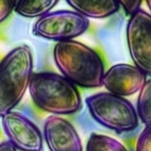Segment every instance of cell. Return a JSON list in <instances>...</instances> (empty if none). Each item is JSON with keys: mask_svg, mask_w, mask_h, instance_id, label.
Returning a JSON list of instances; mask_svg holds the SVG:
<instances>
[{"mask_svg": "<svg viewBox=\"0 0 151 151\" xmlns=\"http://www.w3.org/2000/svg\"><path fill=\"white\" fill-rule=\"evenodd\" d=\"M127 42L136 67L151 76V15L140 10L130 17L127 25Z\"/></svg>", "mask_w": 151, "mask_h": 151, "instance_id": "cell-6", "label": "cell"}, {"mask_svg": "<svg viewBox=\"0 0 151 151\" xmlns=\"http://www.w3.org/2000/svg\"><path fill=\"white\" fill-rule=\"evenodd\" d=\"M16 1H2L0 0V24L4 22L14 11Z\"/></svg>", "mask_w": 151, "mask_h": 151, "instance_id": "cell-16", "label": "cell"}, {"mask_svg": "<svg viewBox=\"0 0 151 151\" xmlns=\"http://www.w3.org/2000/svg\"><path fill=\"white\" fill-rule=\"evenodd\" d=\"M58 4V0H19L16 1L14 11L25 18H41Z\"/></svg>", "mask_w": 151, "mask_h": 151, "instance_id": "cell-11", "label": "cell"}, {"mask_svg": "<svg viewBox=\"0 0 151 151\" xmlns=\"http://www.w3.org/2000/svg\"><path fill=\"white\" fill-rule=\"evenodd\" d=\"M66 4L88 19L111 17L120 8L119 2L113 0H67Z\"/></svg>", "mask_w": 151, "mask_h": 151, "instance_id": "cell-10", "label": "cell"}, {"mask_svg": "<svg viewBox=\"0 0 151 151\" xmlns=\"http://www.w3.org/2000/svg\"><path fill=\"white\" fill-rule=\"evenodd\" d=\"M53 59L60 74L74 86L85 88L102 87L105 73L104 62L88 45L75 40L57 42Z\"/></svg>", "mask_w": 151, "mask_h": 151, "instance_id": "cell-1", "label": "cell"}, {"mask_svg": "<svg viewBox=\"0 0 151 151\" xmlns=\"http://www.w3.org/2000/svg\"><path fill=\"white\" fill-rule=\"evenodd\" d=\"M28 92L37 108L53 116L74 114L82 107L77 87L57 73H34Z\"/></svg>", "mask_w": 151, "mask_h": 151, "instance_id": "cell-2", "label": "cell"}, {"mask_svg": "<svg viewBox=\"0 0 151 151\" xmlns=\"http://www.w3.org/2000/svg\"><path fill=\"white\" fill-rule=\"evenodd\" d=\"M135 109L139 120L145 126H151V76L139 92Z\"/></svg>", "mask_w": 151, "mask_h": 151, "instance_id": "cell-13", "label": "cell"}, {"mask_svg": "<svg viewBox=\"0 0 151 151\" xmlns=\"http://www.w3.org/2000/svg\"><path fill=\"white\" fill-rule=\"evenodd\" d=\"M0 151H17V150L9 142H4L0 143Z\"/></svg>", "mask_w": 151, "mask_h": 151, "instance_id": "cell-17", "label": "cell"}, {"mask_svg": "<svg viewBox=\"0 0 151 151\" xmlns=\"http://www.w3.org/2000/svg\"><path fill=\"white\" fill-rule=\"evenodd\" d=\"M120 8H123L125 12L129 15L130 17L133 16L134 13H136L138 11L141 10V6L142 2V1H130V0H124V1H119Z\"/></svg>", "mask_w": 151, "mask_h": 151, "instance_id": "cell-15", "label": "cell"}, {"mask_svg": "<svg viewBox=\"0 0 151 151\" xmlns=\"http://www.w3.org/2000/svg\"><path fill=\"white\" fill-rule=\"evenodd\" d=\"M146 4H147V6H148L149 10H150V14L151 15V0L146 1Z\"/></svg>", "mask_w": 151, "mask_h": 151, "instance_id": "cell-18", "label": "cell"}, {"mask_svg": "<svg viewBox=\"0 0 151 151\" xmlns=\"http://www.w3.org/2000/svg\"><path fill=\"white\" fill-rule=\"evenodd\" d=\"M30 47L22 44L8 52L0 62V118L14 111L21 102L34 74Z\"/></svg>", "mask_w": 151, "mask_h": 151, "instance_id": "cell-3", "label": "cell"}, {"mask_svg": "<svg viewBox=\"0 0 151 151\" xmlns=\"http://www.w3.org/2000/svg\"><path fill=\"white\" fill-rule=\"evenodd\" d=\"M86 105L98 124L118 134L132 132L139 126L136 109L126 97L101 92L88 96Z\"/></svg>", "mask_w": 151, "mask_h": 151, "instance_id": "cell-4", "label": "cell"}, {"mask_svg": "<svg viewBox=\"0 0 151 151\" xmlns=\"http://www.w3.org/2000/svg\"><path fill=\"white\" fill-rule=\"evenodd\" d=\"M89 27V20L73 10L51 11L34 24L35 36L57 42L74 40Z\"/></svg>", "mask_w": 151, "mask_h": 151, "instance_id": "cell-5", "label": "cell"}, {"mask_svg": "<svg viewBox=\"0 0 151 151\" xmlns=\"http://www.w3.org/2000/svg\"><path fill=\"white\" fill-rule=\"evenodd\" d=\"M147 80V75L134 65L120 63L105 71L102 86L111 94L126 97L140 92Z\"/></svg>", "mask_w": 151, "mask_h": 151, "instance_id": "cell-8", "label": "cell"}, {"mask_svg": "<svg viewBox=\"0 0 151 151\" xmlns=\"http://www.w3.org/2000/svg\"><path fill=\"white\" fill-rule=\"evenodd\" d=\"M0 119L8 142L17 151H44L41 130L24 114L12 111Z\"/></svg>", "mask_w": 151, "mask_h": 151, "instance_id": "cell-7", "label": "cell"}, {"mask_svg": "<svg viewBox=\"0 0 151 151\" xmlns=\"http://www.w3.org/2000/svg\"><path fill=\"white\" fill-rule=\"evenodd\" d=\"M85 151H128L116 139L98 134H92L86 144Z\"/></svg>", "mask_w": 151, "mask_h": 151, "instance_id": "cell-12", "label": "cell"}, {"mask_svg": "<svg viewBox=\"0 0 151 151\" xmlns=\"http://www.w3.org/2000/svg\"><path fill=\"white\" fill-rule=\"evenodd\" d=\"M42 136L50 151H83L77 130L62 117L50 115L43 123Z\"/></svg>", "mask_w": 151, "mask_h": 151, "instance_id": "cell-9", "label": "cell"}, {"mask_svg": "<svg viewBox=\"0 0 151 151\" xmlns=\"http://www.w3.org/2000/svg\"><path fill=\"white\" fill-rule=\"evenodd\" d=\"M135 151H151V126H145L135 145Z\"/></svg>", "mask_w": 151, "mask_h": 151, "instance_id": "cell-14", "label": "cell"}]
</instances>
